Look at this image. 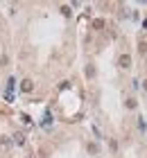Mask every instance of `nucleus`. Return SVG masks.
I'll list each match as a JSON object with an SVG mask.
<instances>
[{
    "mask_svg": "<svg viewBox=\"0 0 147 158\" xmlns=\"http://www.w3.org/2000/svg\"><path fill=\"white\" fill-rule=\"evenodd\" d=\"M118 63H120V68H129L131 66V57H129V54H122Z\"/></svg>",
    "mask_w": 147,
    "mask_h": 158,
    "instance_id": "nucleus-1",
    "label": "nucleus"
},
{
    "mask_svg": "<svg viewBox=\"0 0 147 158\" xmlns=\"http://www.w3.org/2000/svg\"><path fill=\"white\" fill-rule=\"evenodd\" d=\"M32 88H34V86H32V81H30V79H25V81L20 84V91H23V93H30Z\"/></svg>",
    "mask_w": 147,
    "mask_h": 158,
    "instance_id": "nucleus-2",
    "label": "nucleus"
},
{
    "mask_svg": "<svg viewBox=\"0 0 147 158\" xmlns=\"http://www.w3.org/2000/svg\"><path fill=\"white\" fill-rule=\"evenodd\" d=\"M93 27H95V29H102V27H104V20H102V18H95V20H93Z\"/></svg>",
    "mask_w": 147,
    "mask_h": 158,
    "instance_id": "nucleus-3",
    "label": "nucleus"
},
{
    "mask_svg": "<svg viewBox=\"0 0 147 158\" xmlns=\"http://www.w3.org/2000/svg\"><path fill=\"white\" fill-rule=\"evenodd\" d=\"M127 108H136V100H134V97L127 100Z\"/></svg>",
    "mask_w": 147,
    "mask_h": 158,
    "instance_id": "nucleus-4",
    "label": "nucleus"
},
{
    "mask_svg": "<svg viewBox=\"0 0 147 158\" xmlns=\"http://www.w3.org/2000/svg\"><path fill=\"white\" fill-rule=\"evenodd\" d=\"M86 75H88V77H93V75H95V70H93V66H88V68H86Z\"/></svg>",
    "mask_w": 147,
    "mask_h": 158,
    "instance_id": "nucleus-5",
    "label": "nucleus"
},
{
    "mask_svg": "<svg viewBox=\"0 0 147 158\" xmlns=\"http://www.w3.org/2000/svg\"><path fill=\"white\" fill-rule=\"evenodd\" d=\"M61 14L63 16H70V7H61Z\"/></svg>",
    "mask_w": 147,
    "mask_h": 158,
    "instance_id": "nucleus-6",
    "label": "nucleus"
},
{
    "mask_svg": "<svg viewBox=\"0 0 147 158\" xmlns=\"http://www.w3.org/2000/svg\"><path fill=\"white\" fill-rule=\"evenodd\" d=\"M88 151L91 154H97V145H88Z\"/></svg>",
    "mask_w": 147,
    "mask_h": 158,
    "instance_id": "nucleus-7",
    "label": "nucleus"
},
{
    "mask_svg": "<svg viewBox=\"0 0 147 158\" xmlns=\"http://www.w3.org/2000/svg\"><path fill=\"white\" fill-rule=\"evenodd\" d=\"M140 52H147V41H140Z\"/></svg>",
    "mask_w": 147,
    "mask_h": 158,
    "instance_id": "nucleus-8",
    "label": "nucleus"
},
{
    "mask_svg": "<svg viewBox=\"0 0 147 158\" xmlns=\"http://www.w3.org/2000/svg\"><path fill=\"white\" fill-rule=\"evenodd\" d=\"M145 91H147V79H145Z\"/></svg>",
    "mask_w": 147,
    "mask_h": 158,
    "instance_id": "nucleus-9",
    "label": "nucleus"
}]
</instances>
